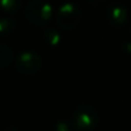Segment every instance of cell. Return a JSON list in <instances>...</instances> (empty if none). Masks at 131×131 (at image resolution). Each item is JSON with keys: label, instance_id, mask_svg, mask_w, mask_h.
<instances>
[{"label": "cell", "instance_id": "1", "mask_svg": "<svg viewBox=\"0 0 131 131\" xmlns=\"http://www.w3.org/2000/svg\"><path fill=\"white\" fill-rule=\"evenodd\" d=\"M71 120L77 131H92L98 124L99 115L92 105L81 104L74 111Z\"/></svg>", "mask_w": 131, "mask_h": 131}, {"label": "cell", "instance_id": "2", "mask_svg": "<svg viewBox=\"0 0 131 131\" xmlns=\"http://www.w3.org/2000/svg\"><path fill=\"white\" fill-rule=\"evenodd\" d=\"M52 16L53 6L47 1L32 0L24 8V17L34 25H45Z\"/></svg>", "mask_w": 131, "mask_h": 131}, {"label": "cell", "instance_id": "3", "mask_svg": "<svg viewBox=\"0 0 131 131\" xmlns=\"http://www.w3.org/2000/svg\"><path fill=\"white\" fill-rule=\"evenodd\" d=\"M82 15L81 7L75 2H64L59 7L55 15V21L60 29L72 30L79 23Z\"/></svg>", "mask_w": 131, "mask_h": 131}, {"label": "cell", "instance_id": "4", "mask_svg": "<svg viewBox=\"0 0 131 131\" xmlns=\"http://www.w3.org/2000/svg\"><path fill=\"white\" fill-rule=\"evenodd\" d=\"M15 66L17 71L21 74L35 75L43 67V59L39 53L31 50H27L17 55Z\"/></svg>", "mask_w": 131, "mask_h": 131}, {"label": "cell", "instance_id": "5", "mask_svg": "<svg viewBox=\"0 0 131 131\" xmlns=\"http://www.w3.org/2000/svg\"><path fill=\"white\" fill-rule=\"evenodd\" d=\"M106 16H107L108 22L111 23L113 27L120 28L128 21L129 12H128V9L125 8L124 6H122V5L114 4L108 7Z\"/></svg>", "mask_w": 131, "mask_h": 131}, {"label": "cell", "instance_id": "6", "mask_svg": "<svg viewBox=\"0 0 131 131\" xmlns=\"http://www.w3.org/2000/svg\"><path fill=\"white\" fill-rule=\"evenodd\" d=\"M43 36L45 43L51 47H57L61 43V34H60L59 30L53 27L45 28L43 31Z\"/></svg>", "mask_w": 131, "mask_h": 131}, {"label": "cell", "instance_id": "7", "mask_svg": "<svg viewBox=\"0 0 131 131\" xmlns=\"http://www.w3.org/2000/svg\"><path fill=\"white\" fill-rule=\"evenodd\" d=\"M16 28V22L13 17H1L0 18V37L10 36Z\"/></svg>", "mask_w": 131, "mask_h": 131}, {"label": "cell", "instance_id": "8", "mask_svg": "<svg viewBox=\"0 0 131 131\" xmlns=\"http://www.w3.org/2000/svg\"><path fill=\"white\" fill-rule=\"evenodd\" d=\"M14 59V53L9 46L0 44V69L8 67Z\"/></svg>", "mask_w": 131, "mask_h": 131}, {"label": "cell", "instance_id": "9", "mask_svg": "<svg viewBox=\"0 0 131 131\" xmlns=\"http://www.w3.org/2000/svg\"><path fill=\"white\" fill-rule=\"evenodd\" d=\"M22 2L20 0H0V9L5 13L15 14L21 9Z\"/></svg>", "mask_w": 131, "mask_h": 131}, {"label": "cell", "instance_id": "10", "mask_svg": "<svg viewBox=\"0 0 131 131\" xmlns=\"http://www.w3.org/2000/svg\"><path fill=\"white\" fill-rule=\"evenodd\" d=\"M52 131H72V130H71V125L69 124V122L60 120L54 124Z\"/></svg>", "mask_w": 131, "mask_h": 131}, {"label": "cell", "instance_id": "11", "mask_svg": "<svg viewBox=\"0 0 131 131\" xmlns=\"http://www.w3.org/2000/svg\"><path fill=\"white\" fill-rule=\"evenodd\" d=\"M122 51H124L127 54H129L131 52V43L130 41H125L124 44H122Z\"/></svg>", "mask_w": 131, "mask_h": 131}, {"label": "cell", "instance_id": "12", "mask_svg": "<svg viewBox=\"0 0 131 131\" xmlns=\"http://www.w3.org/2000/svg\"><path fill=\"white\" fill-rule=\"evenodd\" d=\"M4 131H21L20 129H18L17 127H14V125H12V127H8V128H6Z\"/></svg>", "mask_w": 131, "mask_h": 131}]
</instances>
